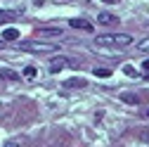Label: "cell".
<instances>
[{
    "label": "cell",
    "instance_id": "cell-1",
    "mask_svg": "<svg viewBox=\"0 0 149 147\" xmlns=\"http://www.w3.org/2000/svg\"><path fill=\"white\" fill-rule=\"evenodd\" d=\"M100 45H111V48H128L130 43H133V36L128 33H104L97 38Z\"/></svg>",
    "mask_w": 149,
    "mask_h": 147
},
{
    "label": "cell",
    "instance_id": "cell-2",
    "mask_svg": "<svg viewBox=\"0 0 149 147\" xmlns=\"http://www.w3.org/2000/svg\"><path fill=\"white\" fill-rule=\"evenodd\" d=\"M22 50L36 52V55H47V52H57V43H38V41H31V43H22Z\"/></svg>",
    "mask_w": 149,
    "mask_h": 147
},
{
    "label": "cell",
    "instance_id": "cell-3",
    "mask_svg": "<svg viewBox=\"0 0 149 147\" xmlns=\"http://www.w3.org/2000/svg\"><path fill=\"white\" fill-rule=\"evenodd\" d=\"M66 64L76 66V62H71V60H66V57H54V60H52V64H50V71H52V74H57V71H62Z\"/></svg>",
    "mask_w": 149,
    "mask_h": 147
},
{
    "label": "cell",
    "instance_id": "cell-4",
    "mask_svg": "<svg viewBox=\"0 0 149 147\" xmlns=\"http://www.w3.org/2000/svg\"><path fill=\"white\" fill-rule=\"evenodd\" d=\"M97 22L100 24H118V17L111 14V12H100L97 14Z\"/></svg>",
    "mask_w": 149,
    "mask_h": 147
},
{
    "label": "cell",
    "instance_id": "cell-5",
    "mask_svg": "<svg viewBox=\"0 0 149 147\" xmlns=\"http://www.w3.org/2000/svg\"><path fill=\"white\" fill-rule=\"evenodd\" d=\"M64 31L62 29H38V36H43V38H59Z\"/></svg>",
    "mask_w": 149,
    "mask_h": 147
},
{
    "label": "cell",
    "instance_id": "cell-6",
    "mask_svg": "<svg viewBox=\"0 0 149 147\" xmlns=\"http://www.w3.org/2000/svg\"><path fill=\"white\" fill-rule=\"evenodd\" d=\"M69 24H71V26H73V29H83V31H85V33H92V24H88V22H85V19H71V22H69Z\"/></svg>",
    "mask_w": 149,
    "mask_h": 147
},
{
    "label": "cell",
    "instance_id": "cell-7",
    "mask_svg": "<svg viewBox=\"0 0 149 147\" xmlns=\"http://www.w3.org/2000/svg\"><path fill=\"white\" fill-rule=\"evenodd\" d=\"M3 38H5V41H19V29H14V26L5 29V33H3Z\"/></svg>",
    "mask_w": 149,
    "mask_h": 147
},
{
    "label": "cell",
    "instance_id": "cell-8",
    "mask_svg": "<svg viewBox=\"0 0 149 147\" xmlns=\"http://www.w3.org/2000/svg\"><path fill=\"white\" fill-rule=\"evenodd\" d=\"M64 88H85V81L83 78H69V81H64Z\"/></svg>",
    "mask_w": 149,
    "mask_h": 147
},
{
    "label": "cell",
    "instance_id": "cell-9",
    "mask_svg": "<svg viewBox=\"0 0 149 147\" xmlns=\"http://www.w3.org/2000/svg\"><path fill=\"white\" fill-rule=\"evenodd\" d=\"M95 76H97V78H109V76H111V69H107V66H97V69H95Z\"/></svg>",
    "mask_w": 149,
    "mask_h": 147
},
{
    "label": "cell",
    "instance_id": "cell-10",
    "mask_svg": "<svg viewBox=\"0 0 149 147\" xmlns=\"http://www.w3.org/2000/svg\"><path fill=\"white\" fill-rule=\"evenodd\" d=\"M17 17V12H3L0 10V24H7V22H12Z\"/></svg>",
    "mask_w": 149,
    "mask_h": 147
},
{
    "label": "cell",
    "instance_id": "cell-11",
    "mask_svg": "<svg viewBox=\"0 0 149 147\" xmlns=\"http://www.w3.org/2000/svg\"><path fill=\"white\" fill-rule=\"evenodd\" d=\"M0 78H7V81H17L19 76H17V74H14L12 69H3V71H0Z\"/></svg>",
    "mask_w": 149,
    "mask_h": 147
},
{
    "label": "cell",
    "instance_id": "cell-12",
    "mask_svg": "<svg viewBox=\"0 0 149 147\" xmlns=\"http://www.w3.org/2000/svg\"><path fill=\"white\" fill-rule=\"evenodd\" d=\"M24 78H36V66H26L24 69Z\"/></svg>",
    "mask_w": 149,
    "mask_h": 147
},
{
    "label": "cell",
    "instance_id": "cell-13",
    "mask_svg": "<svg viewBox=\"0 0 149 147\" xmlns=\"http://www.w3.org/2000/svg\"><path fill=\"white\" fill-rule=\"evenodd\" d=\"M137 48H140L142 52H149V38H144V41H140V43H137Z\"/></svg>",
    "mask_w": 149,
    "mask_h": 147
},
{
    "label": "cell",
    "instance_id": "cell-14",
    "mask_svg": "<svg viewBox=\"0 0 149 147\" xmlns=\"http://www.w3.org/2000/svg\"><path fill=\"white\" fill-rule=\"evenodd\" d=\"M123 100H125V102H130V104L140 102V97H137V95H123Z\"/></svg>",
    "mask_w": 149,
    "mask_h": 147
},
{
    "label": "cell",
    "instance_id": "cell-15",
    "mask_svg": "<svg viewBox=\"0 0 149 147\" xmlns=\"http://www.w3.org/2000/svg\"><path fill=\"white\" fill-rule=\"evenodd\" d=\"M123 71L128 74V76H137V71H135L133 66H130V64H125V66H123Z\"/></svg>",
    "mask_w": 149,
    "mask_h": 147
},
{
    "label": "cell",
    "instance_id": "cell-16",
    "mask_svg": "<svg viewBox=\"0 0 149 147\" xmlns=\"http://www.w3.org/2000/svg\"><path fill=\"white\" fill-rule=\"evenodd\" d=\"M142 69H144V71H149V60H144V62H142Z\"/></svg>",
    "mask_w": 149,
    "mask_h": 147
},
{
    "label": "cell",
    "instance_id": "cell-17",
    "mask_svg": "<svg viewBox=\"0 0 149 147\" xmlns=\"http://www.w3.org/2000/svg\"><path fill=\"white\" fill-rule=\"evenodd\" d=\"M5 147H19V145H17V142H7Z\"/></svg>",
    "mask_w": 149,
    "mask_h": 147
},
{
    "label": "cell",
    "instance_id": "cell-18",
    "mask_svg": "<svg viewBox=\"0 0 149 147\" xmlns=\"http://www.w3.org/2000/svg\"><path fill=\"white\" fill-rule=\"evenodd\" d=\"M102 3H116V0H102Z\"/></svg>",
    "mask_w": 149,
    "mask_h": 147
},
{
    "label": "cell",
    "instance_id": "cell-19",
    "mask_svg": "<svg viewBox=\"0 0 149 147\" xmlns=\"http://www.w3.org/2000/svg\"><path fill=\"white\" fill-rule=\"evenodd\" d=\"M0 48H3V43H0Z\"/></svg>",
    "mask_w": 149,
    "mask_h": 147
},
{
    "label": "cell",
    "instance_id": "cell-20",
    "mask_svg": "<svg viewBox=\"0 0 149 147\" xmlns=\"http://www.w3.org/2000/svg\"><path fill=\"white\" fill-rule=\"evenodd\" d=\"M147 116H149V112H147Z\"/></svg>",
    "mask_w": 149,
    "mask_h": 147
}]
</instances>
